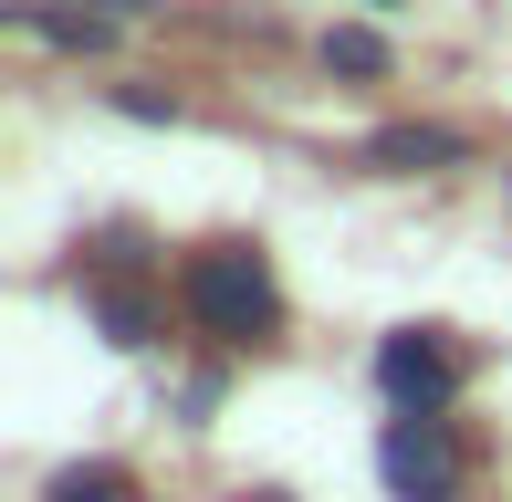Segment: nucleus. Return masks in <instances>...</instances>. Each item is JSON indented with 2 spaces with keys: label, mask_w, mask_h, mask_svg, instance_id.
<instances>
[{
  "label": "nucleus",
  "mask_w": 512,
  "mask_h": 502,
  "mask_svg": "<svg viewBox=\"0 0 512 502\" xmlns=\"http://www.w3.org/2000/svg\"><path fill=\"white\" fill-rule=\"evenodd\" d=\"M178 293H189V314H199L209 335H230V346L272 335V314H283V283H272V262H262L251 241H209Z\"/></svg>",
  "instance_id": "1"
},
{
  "label": "nucleus",
  "mask_w": 512,
  "mask_h": 502,
  "mask_svg": "<svg viewBox=\"0 0 512 502\" xmlns=\"http://www.w3.org/2000/svg\"><path fill=\"white\" fill-rule=\"evenodd\" d=\"M377 387L398 398V419H439V408L460 398V356L439 346V335L408 325V335H387V346H377Z\"/></svg>",
  "instance_id": "2"
},
{
  "label": "nucleus",
  "mask_w": 512,
  "mask_h": 502,
  "mask_svg": "<svg viewBox=\"0 0 512 502\" xmlns=\"http://www.w3.org/2000/svg\"><path fill=\"white\" fill-rule=\"evenodd\" d=\"M377 471H387V492H398V502H450V492H460V450H450V429H439V419H387Z\"/></svg>",
  "instance_id": "3"
},
{
  "label": "nucleus",
  "mask_w": 512,
  "mask_h": 502,
  "mask_svg": "<svg viewBox=\"0 0 512 502\" xmlns=\"http://www.w3.org/2000/svg\"><path fill=\"white\" fill-rule=\"evenodd\" d=\"M42 502H136V482L115 461H74V471H53V492Z\"/></svg>",
  "instance_id": "4"
},
{
  "label": "nucleus",
  "mask_w": 512,
  "mask_h": 502,
  "mask_svg": "<svg viewBox=\"0 0 512 502\" xmlns=\"http://www.w3.org/2000/svg\"><path fill=\"white\" fill-rule=\"evenodd\" d=\"M95 314H105V335H115V346H147V335H157L147 293H126V283H95Z\"/></svg>",
  "instance_id": "5"
},
{
  "label": "nucleus",
  "mask_w": 512,
  "mask_h": 502,
  "mask_svg": "<svg viewBox=\"0 0 512 502\" xmlns=\"http://www.w3.org/2000/svg\"><path fill=\"white\" fill-rule=\"evenodd\" d=\"M377 157H387V168H439V157H450V136H418V126H398V136H377Z\"/></svg>",
  "instance_id": "6"
},
{
  "label": "nucleus",
  "mask_w": 512,
  "mask_h": 502,
  "mask_svg": "<svg viewBox=\"0 0 512 502\" xmlns=\"http://www.w3.org/2000/svg\"><path fill=\"white\" fill-rule=\"evenodd\" d=\"M324 63H335V74H377V32H335V42H324Z\"/></svg>",
  "instance_id": "7"
}]
</instances>
